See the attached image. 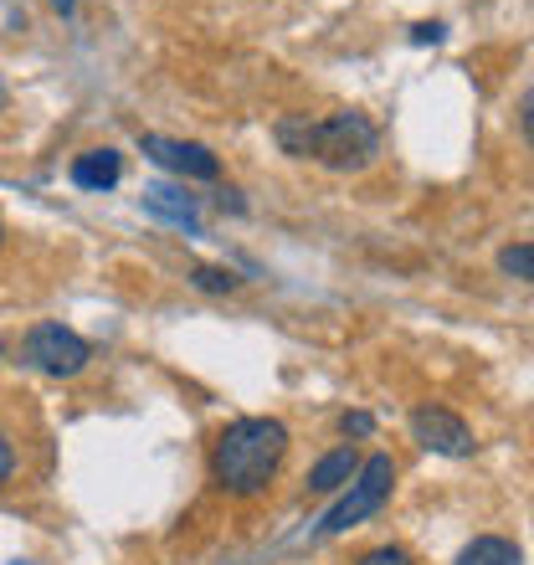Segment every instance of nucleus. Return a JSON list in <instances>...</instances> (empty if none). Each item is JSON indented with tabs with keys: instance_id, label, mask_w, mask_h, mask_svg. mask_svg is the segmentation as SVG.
Returning <instances> with one entry per match:
<instances>
[{
	"instance_id": "nucleus-1",
	"label": "nucleus",
	"mask_w": 534,
	"mask_h": 565,
	"mask_svg": "<svg viewBox=\"0 0 534 565\" xmlns=\"http://www.w3.org/2000/svg\"><path fill=\"white\" fill-rule=\"evenodd\" d=\"M288 427L278 417H237L226 422L211 443L206 473L226 499H257V493L278 478L282 458H288Z\"/></svg>"
},
{
	"instance_id": "nucleus-2",
	"label": "nucleus",
	"mask_w": 534,
	"mask_h": 565,
	"mask_svg": "<svg viewBox=\"0 0 534 565\" xmlns=\"http://www.w3.org/2000/svg\"><path fill=\"white\" fill-rule=\"evenodd\" d=\"M278 145L293 160H313L324 170H334V175H355V170H365L381 154V129L365 114H355V108L329 114V119L293 114V119H278Z\"/></svg>"
},
{
	"instance_id": "nucleus-3",
	"label": "nucleus",
	"mask_w": 534,
	"mask_h": 565,
	"mask_svg": "<svg viewBox=\"0 0 534 565\" xmlns=\"http://www.w3.org/2000/svg\"><path fill=\"white\" fill-rule=\"evenodd\" d=\"M391 489H396V458H391V452H371V458L360 462L355 483H350V489L334 499V509L319 520V535H344V530L365 524L371 514H381Z\"/></svg>"
},
{
	"instance_id": "nucleus-4",
	"label": "nucleus",
	"mask_w": 534,
	"mask_h": 565,
	"mask_svg": "<svg viewBox=\"0 0 534 565\" xmlns=\"http://www.w3.org/2000/svg\"><path fill=\"white\" fill-rule=\"evenodd\" d=\"M26 360L42 375H52V381H73V375L88 371L93 344L83 340L77 329L57 324V319H42V324H31V334H26Z\"/></svg>"
},
{
	"instance_id": "nucleus-5",
	"label": "nucleus",
	"mask_w": 534,
	"mask_h": 565,
	"mask_svg": "<svg viewBox=\"0 0 534 565\" xmlns=\"http://www.w3.org/2000/svg\"><path fill=\"white\" fill-rule=\"evenodd\" d=\"M412 437L437 458H473V427L447 412V406H416L412 412Z\"/></svg>"
},
{
	"instance_id": "nucleus-6",
	"label": "nucleus",
	"mask_w": 534,
	"mask_h": 565,
	"mask_svg": "<svg viewBox=\"0 0 534 565\" xmlns=\"http://www.w3.org/2000/svg\"><path fill=\"white\" fill-rule=\"evenodd\" d=\"M139 149H145L160 170H175V175H185V180H216V175H222V160H216L206 145H195V139L139 135Z\"/></svg>"
},
{
	"instance_id": "nucleus-7",
	"label": "nucleus",
	"mask_w": 534,
	"mask_h": 565,
	"mask_svg": "<svg viewBox=\"0 0 534 565\" xmlns=\"http://www.w3.org/2000/svg\"><path fill=\"white\" fill-rule=\"evenodd\" d=\"M139 206H145L149 216H160V222H170V226L201 232V206H195V195L175 191V185H145V195H139Z\"/></svg>"
},
{
	"instance_id": "nucleus-8",
	"label": "nucleus",
	"mask_w": 534,
	"mask_h": 565,
	"mask_svg": "<svg viewBox=\"0 0 534 565\" xmlns=\"http://www.w3.org/2000/svg\"><path fill=\"white\" fill-rule=\"evenodd\" d=\"M124 180V154L119 149H88L73 160V185L77 191H114Z\"/></svg>"
},
{
	"instance_id": "nucleus-9",
	"label": "nucleus",
	"mask_w": 534,
	"mask_h": 565,
	"mask_svg": "<svg viewBox=\"0 0 534 565\" xmlns=\"http://www.w3.org/2000/svg\"><path fill=\"white\" fill-rule=\"evenodd\" d=\"M360 452L355 447H334V452H324V458L313 462V473H309V493H344L350 483H355L360 473Z\"/></svg>"
},
{
	"instance_id": "nucleus-10",
	"label": "nucleus",
	"mask_w": 534,
	"mask_h": 565,
	"mask_svg": "<svg viewBox=\"0 0 534 565\" xmlns=\"http://www.w3.org/2000/svg\"><path fill=\"white\" fill-rule=\"evenodd\" d=\"M452 565H520V551L499 535H478L473 545H462V555Z\"/></svg>"
},
{
	"instance_id": "nucleus-11",
	"label": "nucleus",
	"mask_w": 534,
	"mask_h": 565,
	"mask_svg": "<svg viewBox=\"0 0 534 565\" xmlns=\"http://www.w3.org/2000/svg\"><path fill=\"white\" fill-rule=\"evenodd\" d=\"M499 273H509V278H520L534 288V242H514V247H504L499 253Z\"/></svg>"
},
{
	"instance_id": "nucleus-12",
	"label": "nucleus",
	"mask_w": 534,
	"mask_h": 565,
	"mask_svg": "<svg viewBox=\"0 0 534 565\" xmlns=\"http://www.w3.org/2000/svg\"><path fill=\"white\" fill-rule=\"evenodd\" d=\"M191 282L201 288V294H237L242 278L232 268H216V263H201V268H191Z\"/></svg>"
},
{
	"instance_id": "nucleus-13",
	"label": "nucleus",
	"mask_w": 534,
	"mask_h": 565,
	"mask_svg": "<svg viewBox=\"0 0 534 565\" xmlns=\"http://www.w3.org/2000/svg\"><path fill=\"white\" fill-rule=\"evenodd\" d=\"M355 565H416V561L400 551V545H375V551H365Z\"/></svg>"
},
{
	"instance_id": "nucleus-14",
	"label": "nucleus",
	"mask_w": 534,
	"mask_h": 565,
	"mask_svg": "<svg viewBox=\"0 0 534 565\" xmlns=\"http://www.w3.org/2000/svg\"><path fill=\"white\" fill-rule=\"evenodd\" d=\"M340 431H344V437H371V431H375V417H371V412H344V417H340Z\"/></svg>"
},
{
	"instance_id": "nucleus-15",
	"label": "nucleus",
	"mask_w": 534,
	"mask_h": 565,
	"mask_svg": "<svg viewBox=\"0 0 534 565\" xmlns=\"http://www.w3.org/2000/svg\"><path fill=\"white\" fill-rule=\"evenodd\" d=\"M442 36H447V31H442V21H416V26H412V42L416 46H437V42H442Z\"/></svg>"
},
{
	"instance_id": "nucleus-16",
	"label": "nucleus",
	"mask_w": 534,
	"mask_h": 565,
	"mask_svg": "<svg viewBox=\"0 0 534 565\" xmlns=\"http://www.w3.org/2000/svg\"><path fill=\"white\" fill-rule=\"evenodd\" d=\"M520 135H524V145L534 149V88L520 98Z\"/></svg>"
},
{
	"instance_id": "nucleus-17",
	"label": "nucleus",
	"mask_w": 534,
	"mask_h": 565,
	"mask_svg": "<svg viewBox=\"0 0 534 565\" xmlns=\"http://www.w3.org/2000/svg\"><path fill=\"white\" fill-rule=\"evenodd\" d=\"M11 473H15V447H11V437L0 431V489L11 483Z\"/></svg>"
},
{
	"instance_id": "nucleus-18",
	"label": "nucleus",
	"mask_w": 534,
	"mask_h": 565,
	"mask_svg": "<svg viewBox=\"0 0 534 565\" xmlns=\"http://www.w3.org/2000/svg\"><path fill=\"white\" fill-rule=\"evenodd\" d=\"M52 11H57V15H73V11H77V0H52Z\"/></svg>"
},
{
	"instance_id": "nucleus-19",
	"label": "nucleus",
	"mask_w": 534,
	"mask_h": 565,
	"mask_svg": "<svg viewBox=\"0 0 534 565\" xmlns=\"http://www.w3.org/2000/svg\"><path fill=\"white\" fill-rule=\"evenodd\" d=\"M6 98H11V93H6V77H0V108H6Z\"/></svg>"
},
{
	"instance_id": "nucleus-20",
	"label": "nucleus",
	"mask_w": 534,
	"mask_h": 565,
	"mask_svg": "<svg viewBox=\"0 0 534 565\" xmlns=\"http://www.w3.org/2000/svg\"><path fill=\"white\" fill-rule=\"evenodd\" d=\"M0 247H6V222H0Z\"/></svg>"
},
{
	"instance_id": "nucleus-21",
	"label": "nucleus",
	"mask_w": 534,
	"mask_h": 565,
	"mask_svg": "<svg viewBox=\"0 0 534 565\" xmlns=\"http://www.w3.org/2000/svg\"><path fill=\"white\" fill-rule=\"evenodd\" d=\"M15 565H31V561H15Z\"/></svg>"
}]
</instances>
